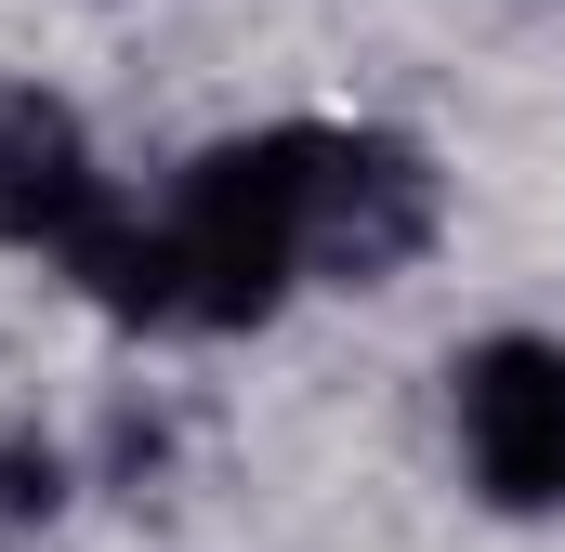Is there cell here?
Masks as SVG:
<instances>
[{
	"label": "cell",
	"instance_id": "obj_1",
	"mask_svg": "<svg viewBox=\"0 0 565 552\" xmlns=\"http://www.w3.org/2000/svg\"><path fill=\"white\" fill-rule=\"evenodd\" d=\"M289 276H302V132L211 145L171 184V211L145 224V316L250 329L289 302Z\"/></svg>",
	"mask_w": 565,
	"mask_h": 552
},
{
	"label": "cell",
	"instance_id": "obj_2",
	"mask_svg": "<svg viewBox=\"0 0 565 552\" xmlns=\"http://www.w3.org/2000/svg\"><path fill=\"white\" fill-rule=\"evenodd\" d=\"M0 237L79 264L119 316H145V224L106 198V171H93L79 119H66L53 93H26V79H0Z\"/></svg>",
	"mask_w": 565,
	"mask_h": 552
},
{
	"label": "cell",
	"instance_id": "obj_3",
	"mask_svg": "<svg viewBox=\"0 0 565 552\" xmlns=\"http://www.w3.org/2000/svg\"><path fill=\"white\" fill-rule=\"evenodd\" d=\"M434 237V171L382 132H302V276H395Z\"/></svg>",
	"mask_w": 565,
	"mask_h": 552
},
{
	"label": "cell",
	"instance_id": "obj_4",
	"mask_svg": "<svg viewBox=\"0 0 565 552\" xmlns=\"http://www.w3.org/2000/svg\"><path fill=\"white\" fill-rule=\"evenodd\" d=\"M460 460L500 513H553L565 500V342H487L460 355Z\"/></svg>",
	"mask_w": 565,
	"mask_h": 552
}]
</instances>
